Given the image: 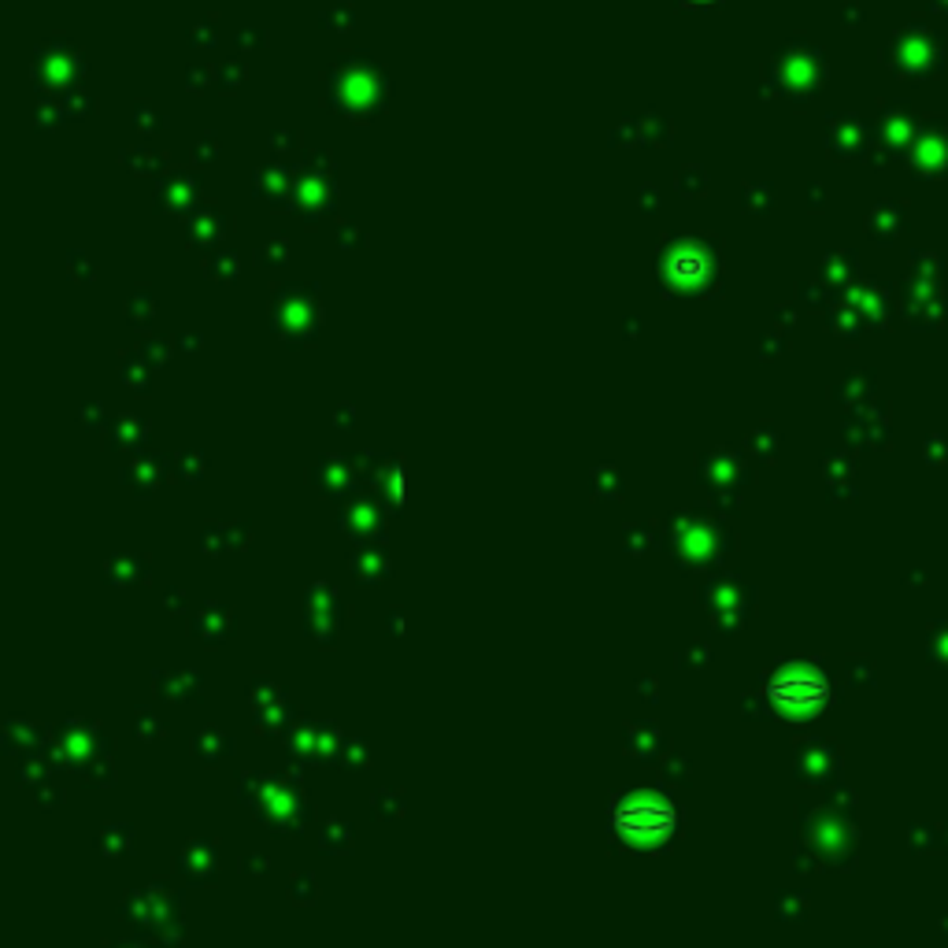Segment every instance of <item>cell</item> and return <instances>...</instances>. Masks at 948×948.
Returning a JSON list of instances; mask_svg holds the SVG:
<instances>
[{
  "mask_svg": "<svg viewBox=\"0 0 948 948\" xmlns=\"http://www.w3.org/2000/svg\"><path fill=\"white\" fill-rule=\"evenodd\" d=\"M674 823H679L674 808L660 805V800H653V805H627L616 811V826L627 837H667Z\"/></svg>",
  "mask_w": 948,
  "mask_h": 948,
  "instance_id": "1",
  "label": "cell"
},
{
  "mask_svg": "<svg viewBox=\"0 0 948 948\" xmlns=\"http://www.w3.org/2000/svg\"><path fill=\"white\" fill-rule=\"evenodd\" d=\"M823 697H826V682L819 679V674H779V679L771 682V700L789 711L819 708Z\"/></svg>",
  "mask_w": 948,
  "mask_h": 948,
  "instance_id": "2",
  "label": "cell"
}]
</instances>
